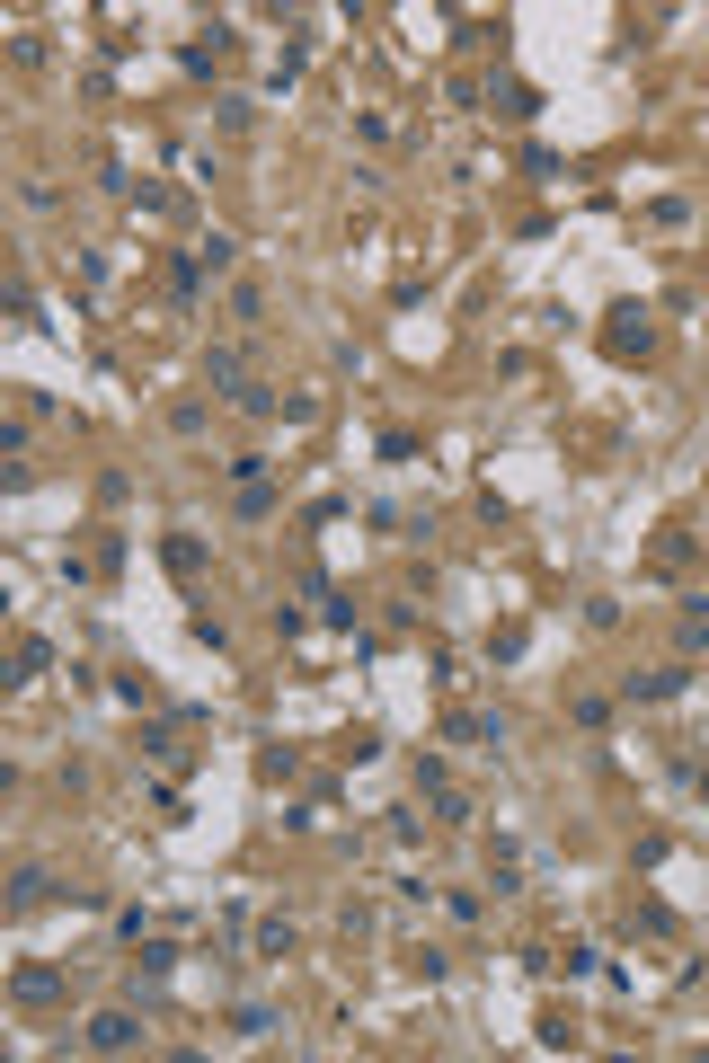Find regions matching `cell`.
Masks as SVG:
<instances>
[{
  "label": "cell",
  "instance_id": "1",
  "mask_svg": "<svg viewBox=\"0 0 709 1063\" xmlns=\"http://www.w3.org/2000/svg\"><path fill=\"white\" fill-rule=\"evenodd\" d=\"M89 1046H107V1055H116V1046H133V1019H125V1010H107V1019L89 1028Z\"/></svg>",
  "mask_w": 709,
  "mask_h": 1063
},
{
  "label": "cell",
  "instance_id": "2",
  "mask_svg": "<svg viewBox=\"0 0 709 1063\" xmlns=\"http://www.w3.org/2000/svg\"><path fill=\"white\" fill-rule=\"evenodd\" d=\"M169 567H178V576H195V567H204V541H195V532H178V541H169Z\"/></svg>",
  "mask_w": 709,
  "mask_h": 1063
},
{
  "label": "cell",
  "instance_id": "3",
  "mask_svg": "<svg viewBox=\"0 0 709 1063\" xmlns=\"http://www.w3.org/2000/svg\"><path fill=\"white\" fill-rule=\"evenodd\" d=\"M665 691H683V674H630V700H665Z\"/></svg>",
  "mask_w": 709,
  "mask_h": 1063
}]
</instances>
